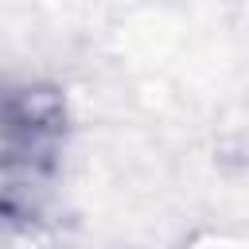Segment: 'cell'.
<instances>
[{
  "label": "cell",
  "mask_w": 249,
  "mask_h": 249,
  "mask_svg": "<svg viewBox=\"0 0 249 249\" xmlns=\"http://www.w3.org/2000/svg\"><path fill=\"white\" fill-rule=\"evenodd\" d=\"M62 148V105L51 89L27 86L8 93L4 124V187L8 210L23 191H43Z\"/></svg>",
  "instance_id": "1"
}]
</instances>
